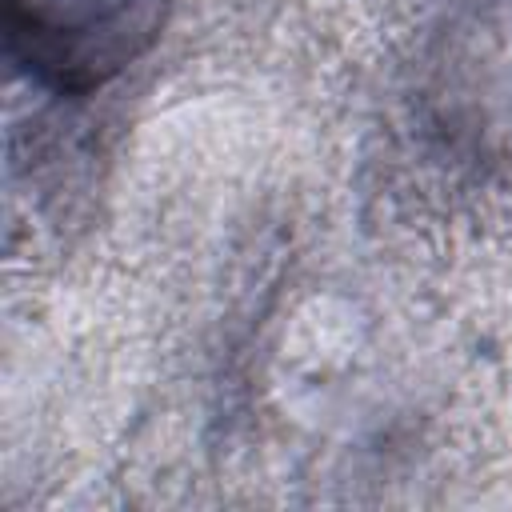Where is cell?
Listing matches in <instances>:
<instances>
[{
	"instance_id": "obj_1",
	"label": "cell",
	"mask_w": 512,
	"mask_h": 512,
	"mask_svg": "<svg viewBox=\"0 0 512 512\" xmlns=\"http://www.w3.org/2000/svg\"><path fill=\"white\" fill-rule=\"evenodd\" d=\"M164 8L168 0H4V36L28 76L84 96L156 44Z\"/></svg>"
},
{
	"instance_id": "obj_2",
	"label": "cell",
	"mask_w": 512,
	"mask_h": 512,
	"mask_svg": "<svg viewBox=\"0 0 512 512\" xmlns=\"http://www.w3.org/2000/svg\"><path fill=\"white\" fill-rule=\"evenodd\" d=\"M448 120L476 144L512 152V0H488L452 36L440 64Z\"/></svg>"
}]
</instances>
